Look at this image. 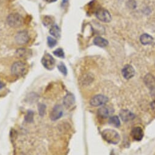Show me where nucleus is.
<instances>
[{
	"label": "nucleus",
	"mask_w": 155,
	"mask_h": 155,
	"mask_svg": "<svg viewBox=\"0 0 155 155\" xmlns=\"http://www.w3.org/2000/svg\"><path fill=\"white\" fill-rule=\"evenodd\" d=\"M101 134L103 138L109 143L117 144L120 140L119 134L112 129H106L103 130Z\"/></svg>",
	"instance_id": "obj_1"
},
{
	"label": "nucleus",
	"mask_w": 155,
	"mask_h": 155,
	"mask_svg": "<svg viewBox=\"0 0 155 155\" xmlns=\"http://www.w3.org/2000/svg\"><path fill=\"white\" fill-rule=\"evenodd\" d=\"M7 23L11 27L17 28L23 25V18L18 14H11L7 18Z\"/></svg>",
	"instance_id": "obj_2"
},
{
	"label": "nucleus",
	"mask_w": 155,
	"mask_h": 155,
	"mask_svg": "<svg viewBox=\"0 0 155 155\" xmlns=\"http://www.w3.org/2000/svg\"><path fill=\"white\" fill-rule=\"evenodd\" d=\"M26 65L23 62L21 61L16 62L11 67V72L14 76L20 77L24 74L26 71Z\"/></svg>",
	"instance_id": "obj_3"
},
{
	"label": "nucleus",
	"mask_w": 155,
	"mask_h": 155,
	"mask_svg": "<svg viewBox=\"0 0 155 155\" xmlns=\"http://www.w3.org/2000/svg\"><path fill=\"white\" fill-rule=\"evenodd\" d=\"M108 101L109 99L107 97L103 95H97L91 98L90 104L94 107H98L105 104L108 102Z\"/></svg>",
	"instance_id": "obj_4"
},
{
	"label": "nucleus",
	"mask_w": 155,
	"mask_h": 155,
	"mask_svg": "<svg viewBox=\"0 0 155 155\" xmlns=\"http://www.w3.org/2000/svg\"><path fill=\"white\" fill-rule=\"evenodd\" d=\"M42 64L46 69L51 70L54 67L55 60L51 54L46 53L42 59Z\"/></svg>",
	"instance_id": "obj_5"
},
{
	"label": "nucleus",
	"mask_w": 155,
	"mask_h": 155,
	"mask_svg": "<svg viewBox=\"0 0 155 155\" xmlns=\"http://www.w3.org/2000/svg\"><path fill=\"white\" fill-rule=\"evenodd\" d=\"M15 39L17 44L25 45L28 42L29 40V37L26 31H21L17 34L15 37Z\"/></svg>",
	"instance_id": "obj_6"
},
{
	"label": "nucleus",
	"mask_w": 155,
	"mask_h": 155,
	"mask_svg": "<svg viewBox=\"0 0 155 155\" xmlns=\"http://www.w3.org/2000/svg\"><path fill=\"white\" fill-rule=\"evenodd\" d=\"M63 115V108L61 105H56L50 113V119L53 121L59 119Z\"/></svg>",
	"instance_id": "obj_7"
},
{
	"label": "nucleus",
	"mask_w": 155,
	"mask_h": 155,
	"mask_svg": "<svg viewBox=\"0 0 155 155\" xmlns=\"http://www.w3.org/2000/svg\"><path fill=\"white\" fill-rule=\"evenodd\" d=\"M113 112L114 109L108 106H104L98 110V115L103 119H106L110 117Z\"/></svg>",
	"instance_id": "obj_8"
},
{
	"label": "nucleus",
	"mask_w": 155,
	"mask_h": 155,
	"mask_svg": "<svg viewBox=\"0 0 155 155\" xmlns=\"http://www.w3.org/2000/svg\"><path fill=\"white\" fill-rule=\"evenodd\" d=\"M97 17L103 22H109L111 20V16L109 12L104 9H100L96 12Z\"/></svg>",
	"instance_id": "obj_9"
},
{
	"label": "nucleus",
	"mask_w": 155,
	"mask_h": 155,
	"mask_svg": "<svg viewBox=\"0 0 155 155\" xmlns=\"http://www.w3.org/2000/svg\"><path fill=\"white\" fill-rule=\"evenodd\" d=\"M119 115L122 120L124 122H128L129 121L133 120L136 117L135 115L128 109L121 110Z\"/></svg>",
	"instance_id": "obj_10"
},
{
	"label": "nucleus",
	"mask_w": 155,
	"mask_h": 155,
	"mask_svg": "<svg viewBox=\"0 0 155 155\" xmlns=\"http://www.w3.org/2000/svg\"><path fill=\"white\" fill-rule=\"evenodd\" d=\"M122 73L125 79L130 80L134 76L135 70L131 65H127L123 68L122 70Z\"/></svg>",
	"instance_id": "obj_11"
},
{
	"label": "nucleus",
	"mask_w": 155,
	"mask_h": 155,
	"mask_svg": "<svg viewBox=\"0 0 155 155\" xmlns=\"http://www.w3.org/2000/svg\"><path fill=\"white\" fill-rule=\"evenodd\" d=\"M131 136H132L133 139L136 141L142 140L144 136V133L142 128L139 127H137L133 128L131 132Z\"/></svg>",
	"instance_id": "obj_12"
},
{
	"label": "nucleus",
	"mask_w": 155,
	"mask_h": 155,
	"mask_svg": "<svg viewBox=\"0 0 155 155\" xmlns=\"http://www.w3.org/2000/svg\"><path fill=\"white\" fill-rule=\"evenodd\" d=\"M74 102H75L74 97L71 93L67 94L64 98V104L67 108L71 107L74 104Z\"/></svg>",
	"instance_id": "obj_13"
},
{
	"label": "nucleus",
	"mask_w": 155,
	"mask_h": 155,
	"mask_svg": "<svg viewBox=\"0 0 155 155\" xmlns=\"http://www.w3.org/2000/svg\"><path fill=\"white\" fill-rule=\"evenodd\" d=\"M144 81L146 86L148 88L153 89L155 87V78L153 75L148 74L147 76H145L144 78Z\"/></svg>",
	"instance_id": "obj_14"
},
{
	"label": "nucleus",
	"mask_w": 155,
	"mask_h": 155,
	"mask_svg": "<svg viewBox=\"0 0 155 155\" xmlns=\"http://www.w3.org/2000/svg\"><path fill=\"white\" fill-rule=\"evenodd\" d=\"M31 54V52L30 50H27L26 48H23L18 49L16 51V55L17 56V57L23 58V59L24 58L27 59L29 58Z\"/></svg>",
	"instance_id": "obj_15"
},
{
	"label": "nucleus",
	"mask_w": 155,
	"mask_h": 155,
	"mask_svg": "<svg viewBox=\"0 0 155 155\" xmlns=\"http://www.w3.org/2000/svg\"><path fill=\"white\" fill-rule=\"evenodd\" d=\"M140 40L143 45H150L153 42V37L147 34H142L140 36Z\"/></svg>",
	"instance_id": "obj_16"
},
{
	"label": "nucleus",
	"mask_w": 155,
	"mask_h": 155,
	"mask_svg": "<svg viewBox=\"0 0 155 155\" xmlns=\"http://www.w3.org/2000/svg\"><path fill=\"white\" fill-rule=\"evenodd\" d=\"M94 43L100 47H105L108 45L107 41L101 37H97L94 41Z\"/></svg>",
	"instance_id": "obj_17"
},
{
	"label": "nucleus",
	"mask_w": 155,
	"mask_h": 155,
	"mask_svg": "<svg viewBox=\"0 0 155 155\" xmlns=\"http://www.w3.org/2000/svg\"><path fill=\"white\" fill-rule=\"evenodd\" d=\"M109 124L114 127H119L120 125V120L117 116H111L109 120Z\"/></svg>",
	"instance_id": "obj_18"
},
{
	"label": "nucleus",
	"mask_w": 155,
	"mask_h": 155,
	"mask_svg": "<svg viewBox=\"0 0 155 155\" xmlns=\"http://www.w3.org/2000/svg\"><path fill=\"white\" fill-rule=\"evenodd\" d=\"M50 33L53 37L59 38L61 35V30L57 25H53L50 29Z\"/></svg>",
	"instance_id": "obj_19"
},
{
	"label": "nucleus",
	"mask_w": 155,
	"mask_h": 155,
	"mask_svg": "<svg viewBox=\"0 0 155 155\" xmlns=\"http://www.w3.org/2000/svg\"><path fill=\"white\" fill-rule=\"evenodd\" d=\"M38 114L42 117L45 115V110H46V106L44 104L40 103L38 104Z\"/></svg>",
	"instance_id": "obj_20"
},
{
	"label": "nucleus",
	"mask_w": 155,
	"mask_h": 155,
	"mask_svg": "<svg viewBox=\"0 0 155 155\" xmlns=\"http://www.w3.org/2000/svg\"><path fill=\"white\" fill-rule=\"evenodd\" d=\"M34 119V112L32 110L28 111L26 115L25 116V121L26 122H32Z\"/></svg>",
	"instance_id": "obj_21"
},
{
	"label": "nucleus",
	"mask_w": 155,
	"mask_h": 155,
	"mask_svg": "<svg viewBox=\"0 0 155 155\" xmlns=\"http://www.w3.org/2000/svg\"><path fill=\"white\" fill-rule=\"evenodd\" d=\"M53 54L60 58H64L65 55H64V52L62 48H58L56 50L53 51Z\"/></svg>",
	"instance_id": "obj_22"
},
{
	"label": "nucleus",
	"mask_w": 155,
	"mask_h": 155,
	"mask_svg": "<svg viewBox=\"0 0 155 155\" xmlns=\"http://www.w3.org/2000/svg\"><path fill=\"white\" fill-rule=\"evenodd\" d=\"M47 42H48V45L50 48H53L54 47L56 46V44H57V41L54 38H53L51 37H48L47 38Z\"/></svg>",
	"instance_id": "obj_23"
},
{
	"label": "nucleus",
	"mask_w": 155,
	"mask_h": 155,
	"mask_svg": "<svg viewBox=\"0 0 155 155\" xmlns=\"http://www.w3.org/2000/svg\"><path fill=\"white\" fill-rule=\"evenodd\" d=\"M53 23V20L50 17H48V16L44 17L43 19V23L45 26H50L52 25Z\"/></svg>",
	"instance_id": "obj_24"
},
{
	"label": "nucleus",
	"mask_w": 155,
	"mask_h": 155,
	"mask_svg": "<svg viewBox=\"0 0 155 155\" xmlns=\"http://www.w3.org/2000/svg\"><path fill=\"white\" fill-rule=\"evenodd\" d=\"M58 68L59 69V70L64 75H66L67 74V68L65 67V65L61 62L58 65Z\"/></svg>",
	"instance_id": "obj_25"
},
{
	"label": "nucleus",
	"mask_w": 155,
	"mask_h": 155,
	"mask_svg": "<svg viewBox=\"0 0 155 155\" xmlns=\"http://www.w3.org/2000/svg\"><path fill=\"white\" fill-rule=\"evenodd\" d=\"M4 86H5V84L3 82H2L1 80H0V89H2Z\"/></svg>",
	"instance_id": "obj_26"
},
{
	"label": "nucleus",
	"mask_w": 155,
	"mask_h": 155,
	"mask_svg": "<svg viewBox=\"0 0 155 155\" xmlns=\"http://www.w3.org/2000/svg\"><path fill=\"white\" fill-rule=\"evenodd\" d=\"M45 2H47V3H53V2H56L57 0H45Z\"/></svg>",
	"instance_id": "obj_27"
},
{
	"label": "nucleus",
	"mask_w": 155,
	"mask_h": 155,
	"mask_svg": "<svg viewBox=\"0 0 155 155\" xmlns=\"http://www.w3.org/2000/svg\"><path fill=\"white\" fill-rule=\"evenodd\" d=\"M62 2H63L64 3H67L68 2V0H62Z\"/></svg>",
	"instance_id": "obj_28"
}]
</instances>
